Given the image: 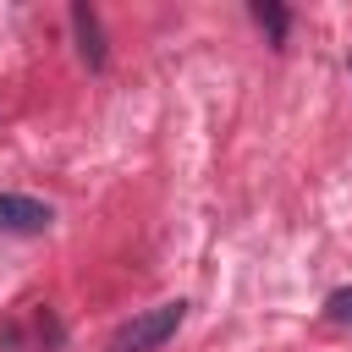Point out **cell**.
I'll use <instances>...</instances> for the list:
<instances>
[{"label":"cell","instance_id":"7a4b0ae2","mask_svg":"<svg viewBox=\"0 0 352 352\" xmlns=\"http://www.w3.org/2000/svg\"><path fill=\"white\" fill-rule=\"evenodd\" d=\"M50 220H55V209H50V204L22 198V192H0V226H6V231L33 236V231H50Z\"/></svg>","mask_w":352,"mask_h":352},{"label":"cell","instance_id":"5b68a950","mask_svg":"<svg viewBox=\"0 0 352 352\" xmlns=\"http://www.w3.org/2000/svg\"><path fill=\"white\" fill-rule=\"evenodd\" d=\"M324 314H330L336 324H352V286H336V292L324 297Z\"/></svg>","mask_w":352,"mask_h":352},{"label":"cell","instance_id":"277c9868","mask_svg":"<svg viewBox=\"0 0 352 352\" xmlns=\"http://www.w3.org/2000/svg\"><path fill=\"white\" fill-rule=\"evenodd\" d=\"M253 22L270 33V44H286V28H292V11L275 6V0H253Z\"/></svg>","mask_w":352,"mask_h":352},{"label":"cell","instance_id":"6da1fadb","mask_svg":"<svg viewBox=\"0 0 352 352\" xmlns=\"http://www.w3.org/2000/svg\"><path fill=\"white\" fill-rule=\"evenodd\" d=\"M182 319H187V302H182V297H176V302H160V308H143V314H132V319L110 336L104 352H160V346L182 330Z\"/></svg>","mask_w":352,"mask_h":352},{"label":"cell","instance_id":"3957f363","mask_svg":"<svg viewBox=\"0 0 352 352\" xmlns=\"http://www.w3.org/2000/svg\"><path fill=\"white\" fill-rule=\"evenodd\" d=\"M72 33H77L82 60L99 72V66H104V28H99V11H94L88 0H77V6H72Z\"/></svg>","mask_w":352,"mask_h":352}]
</instances>
